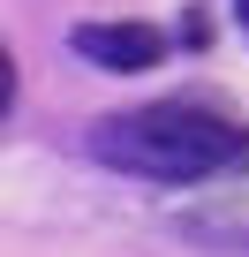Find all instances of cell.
<instances>
[{
	"mask_svg": "<svg viewBox=\"0 0 249 257\" xmlns=\"http://www.w3.org/2000/svg\"><path fill=\"white\" fill-rule=\"evenodd\" d=\"M91 159L144 174V182H204L249 159V128L204 113V106H136V113H106L91 128Z\"/></svg>",
	"mask_w": 249,
	"mask_h": 257,
	"instance_id": "1",
	"label": "cell"
},
{
	"mask_svg": "<svg viewBox=\"0 0 249 257\" xmlns=\"http://www.w3.org/2000/svg\"><path fill=\"white\" fill-rule=\"evenodd\" d=\"M68 46L83 61L113 68V76H136V68H159L166 61V31H151V23H76Z\"/></svg>",
	"mask_w": 249,
	"mask_h": 257,
	"instance_id": "2",
	"label": "cell"
},
{
	"mask_svg": "<svg viewBox=\"0 0 249 257\" xmlns=\"http://www.w3.org/2000/svg\"><path fill=\"white\" fill-rule=\"evenodd\" d=\"M8 98H16V61H8V46H0V113H8Z\"/></svg>",
	"mask_w": 249,
	"mask_h": 257,
	"instance_id": "3",
	"label": "cell"
},
{
	"mask_svg": "<svg viewBox=\"0 0 249 257\" xmlns=\"http://www.w3.org/2000/svg\"><path fill=\"white\" fill-rule=\"evenodd\" d=\"M234 16H241V31H249V0H234Z\"/></svg>",
	"mask_w": 249,
	"mask_h": 257,
	"instance_id": "4",
	"label": "cell"
}]
</instances>
